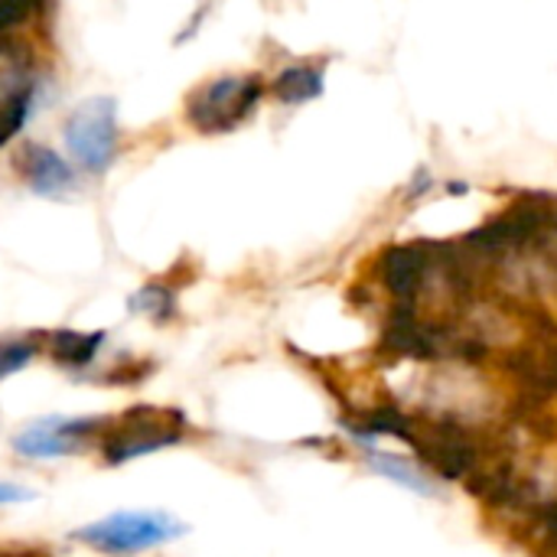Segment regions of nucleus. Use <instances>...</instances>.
I'll return each mask as SVG.
<instances>
[{
    "label": "nucleus",
    "instance_id": "nucleus-9",
    "mask_svg": "<svg viewBox=\"0 0 557 557\" xmlns=\"http://www.w3.org/2000/svg\"><path fill=\"white\" fill-rule=\"evenodd\" d=\"M274 95L284 104H304L323 95V72L313 65H290L274 78Z\"/></svg>",
    "mask_w": 557,
    "mask_h": 557
},
{
    "label": "nucleus",
    "instance_id": "nucleus-1",
    "mask_svg": "<svg viewBox=\"0 0 557 557\" xmlns=\"http://www.w3.org/2000/svg\"><path fill=\"white\" fill-rule=\"evenodd\" d=\"M189 437V418L180 408H157V405H134L114 418L101 431L95 450L101 467H124L131 460L150 457L157 450L180 447Z\"/></svg>",
    "mask_w": 557,
    "mask_h": 557
},
{
    "label": "nucleus",
    "instance_id": "nucleus-3",
    "mask_svg": "<svg viewBox=\"0 0 557 557\" xmlns=\"http://www.w3.org/2000/svg\"><path fill=\"white\" fill-rule=\"evenodd\" d=\"M264 98L258 75H222L186 98V121L199 134H228L245 124Z\"/></svg>",
    "mask_w": 557,
    "mask_h": 557
},
{
    "label": "nucleus",
    "instance_id": "nucleus-12",
    "mask_svg": "<svg viewBox=\"0 0 557 557\" xmlns=\"http://www.w3.org/2000/svg\"><path fill=\"white\" fill-rule=\"evenodd\" d=\"M42 7L46 0H0V39L20 29L23 23H29Z\"/></svg>",
    "mask_w": 557,
    "mask_h": 557
},
{
    "label": "nucleus",
    "instance_id": "nucleus-10",
    "mask_svg": "<svg viewBox=\"0 0 557 557\" xmlns=\"http://www.w3.org/2000/svg\"><path fill=\"white\" fill-rule=\"evenodd\" d=\"M127 310L134 317H147L153 323H170L176 320V290L166 284H144L137 294L127 297Z\"/></svg>",
    "mask_w": 557,
    "mask_h": 557
},
{
    "label": "nucleus",
    "instance_id": "nucleus-2",
    "mask_svg": "<svg viewBox=\"0 0 557 557\" xmlns=\"http://www.w3.org/2000/svg\"><path fill=\"white\" fill-rule=\"evenodd\" d=\"M186 532H189L186 522H180L170 512H160V509L131 512V509H124V512H114V516H104L98 522L75 529L69 539L98 552V555L134 557L153 552V548H163V545L183 539Z\"/></svg>",
    "mask_w": 557,
    "mask_h": 557
},
{
    "label": "nucleus",
    "instance_id": "nucleus-5",
    "mask_svg": "<svg viewBox=\"0 0 557 557\" xmlns=\"http://www.w3.org/2000/svg\"><path fill=\"white\" fill-rule=\"evenodd\" d=\"M65 150L69 157L91 176H101L104 170H111L117 147H121V131H117V108L111 98H88L85 104H78L65 127Z\"/></svg>",
    "mask_w": 557,
    "mask_h": 557
},
{
    "label": "nucleus",
    "instance_id": "nucleus-7",
    "mask_svg": "<svg viewBox=\"0 0 557 557\" xmlns=\"http://www.w3.org/2000/svg\"><path fill=\"white\" fill-rule=\"evenodd\" d=\"M104 343H108V333H78V330H52V333H42V352H49V359L75 375V379H85L95 362L101 359L104 352Z\"/></svg>",
    "mask_w": 557,
    "mask_h": 557
},
{
    "label": "nucleus",
    "instance_id": "nucleus-13",
    "mask_svg": "<svg viewBox=\"0 0 557 557\" xmlns=\"http://www.w3.org/2000/svg\"><path fill=\"white\" fill-rule=\"evenodd\" d=\"M36 493L29 486L20 483H0V506H20V503H33Z\"/></svg>",
    "mask_w": 557,
    "mask_h": 557
},
{
    "label": "nucleus",
    "instance_id": "nucleus-11",
    "mask_svg": "<svg viewBox=\"0 0 557 557\" xmlns=\"http://www.w3.org/2000/svg\"><path fill=\"white\" fill-rule=\"evenodd\" d=\"M39 352H42V333L0 339V379H10V375L23 372Z\"/></svg>",
    "mask_w": 557,
    "mask_h": 557
},
{
    "label": "nucleus",
    "instance_id": "nucleus-6",
    "mask_svg": "<svg viewBox=\"0 0 557 557\" xmlns=\"http://www.w3.org/2000/svg\"><path fill=\"white\" fill-rule=\"evenodd\" d=\"M20 173H23L26 186L36 196H46V199H62V196H69L75 189L72 166L52 147H42V144H26L23 147Z\"/></svg>",
    "mask_w": 557,
    "mask_h": 557
},
{
    "label": "nucleus",
    "instance_id": "nucleus-8",
    "mask_svg": "<svg viewBox=\"0 0 557 557\" xmlns=\"http://www.w3.org/2000/svg\"><path fill=\"white\" fill-rule=\"evenodd\" d=\"M362 457L379 476H385V480H392V483H398V486H405V490H411L418 496H437L441 493L437 480L411 457L385 454V450H375L372 444H362Z\"/></svg>",
    "mask_w": 557,
    "mask_h": 557
},
{
    "label": "nucleus",
    "instance_id": "nucleus-4",
    "mask_svg": "<svg viewBox=\"0 0 557 557\" xmlns=\"http://www.w3.org/2000/svg\"><path fill=\"white\" fill-rule=\"evenodd\" d=\"M104 428H108V418H101V414H88V418H62V414L36 418V421L23 424L10 437V450L20 460H29V463L65 460V457L91 450Z\"/></svg>",
    "mask_w": 557,
    "mask_h": 557
}]
</instances>
